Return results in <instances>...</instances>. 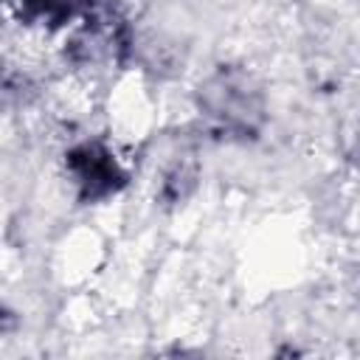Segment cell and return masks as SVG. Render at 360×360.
Wrapping results in <instances>:
<instances>
[{
  "instance_id": "6da1fadb",
  "label": "cell",
  "mask_w": 360,
  "mask_h": 360,
  "mask_svg": "<svg viewBox=\"0 0 360 360\" xmlns=\"http://www.w3.org/2000/svg\"><path fill=\"white\" fill-rule=\"evenodd\" d=\"M197 112L214 138L248 141L264 124V90L245 68H219L200 84Z\"/></svg>"
},
{
  "instance_id": "3957f363",
  "label": "cell",
  "mask_w": 360,
  "mask_h": 360,
  "mask_svg": "<svg viewBox=\"0 0 360 360\" xmlns=\"http://www.w3.org/2000/svg\"><path fill=\"white\" fill-rule=\"evenodd\" d=\"M8 6L17 8L20 20L39 28H65L70 22H79L93 0H8Z\"/></svg>"
},
{
  "instance_id": "7a4b0ae2",
  "label": "cell",
  "mask_w": 360,
  "mask_h": 360,
  "mask_svg": "<svg viewBox=\"0 0 360 360\" xmlns=\"http://www.w3.org/2000/svg\"><path fill=\"white\" fill-rule=\"evenodd\" d=\"M65 172H68V180L73 183L79 200H84V202L107 200L127 183V172H124L121 160L101 141L76 143L65 155Z\"/></svg>"
}]
</instances>
